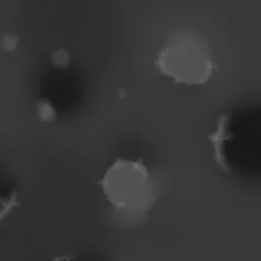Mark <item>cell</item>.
<instances>
[{
  "mask_svg": "<svg viewBox=\"0 0 261 261\" xmlns=\"http://www.w3.org/2000/svg\"><path fill=\"white\" fill-rule=\"evenodd\" d=\"M98 184L117 211L143 213L158 197L152 176L142 159L134 161L117 158Z\"/></svg>",
  "mask_w": 261,
  "mask_h": 261,
  "instance_id": "obj_1",
  "label": "cell"
},
{
  "mask_svg": "<svg viewBox=\"0 0 261 261\" xmlns=\"http://www.w3.org/2000/svg\"><path fill=\"white\" fill-rule=\"evenodd\" d=\"M160 70L178 82L204 83L212 63L199 51L188 46H172L162 50L158 61Z\"/></svg>",
  "mask_w": 261,
  "mask_h": 261,
  "instance_id": "obj_2",
  "label": "cell"
},
{
  "mask_svg": "<svg viewBox=\"0 0 261 261\" xmlns=\"http://www.w3.org/2000/svg\"><path fill=\"white\" fill-rule=\"evenodd\" d=\"M227 124V117L226 116H222L217 121L215 132L208 137L214 146L215 161L219 167L225 172H229L230 167L225 154L224 144L226 140H229L232 137V134L228 132Z\"/></svg>",
  "mask_w": 261,
  "mask_h": 261,
  "instance_id": "obj_3",
  "label": "cell"
},
{
  "mask_svg": "<svg viewBox=\"0 0 261 261\" xmlns=\"http://www.w3.org/2000/svg\"><path fill=\"white\" fill-rule=\"evenodd\" d=\"M35 107L37 115L41 121L45 123H51L56 119L55 109L48 100L44 98L37 100Z\"/></svg>",
  "mask_w": 261,
  "mask_h": 261,
  "instance_id": "obj_4",
  "label": "cell"
},
{
  "mask_svg": "<svg viewBox=\"0 0 261 261\" xmlns=\"http://www.w3.org/2000/svg\"><path fill=\"white\" fill-rule=\"evenodd\" d=\"M15 192H12L8 196H0V224L11 212L19 205V201Z\"/></svg>",
  "mask_w": 261,
  "mask_h": 261,
  "instance_id": "obj_5",
  "label": "cell"
},
{
  "mask_svg": "<svg viewBox=\"0 0 261 261\" xmlns=\"http://www.w3.org/2000/svg\"><path fill=\"white\" fill-rule=\"evenodd\" d=\"M51 60L54 65L64 68L69 63V55L64 48H61L55 51L51 56Z\"/></svg>",
  "mask_w": 261,
  "mask_h": 261,
  "instance_id": "obj_6",
  "label": "cell"
},
{
  "mask_svg": "<svg viewBox=\"0 0 261 261\" xmlns=\"http://www.w3.org/2000/svg\"><path fill=\"white\" fill-rule=\"evenodd\" d=\"M17 37L11 33H4L1 37V45L6 51L12 52L15 50L18 45Z\"/></svg>",
  "mask_w": 261,
  "mask_h": 261,
  "instance_id": "obj_7",
  "label": "cell"
}]
</instances>
